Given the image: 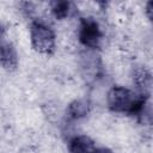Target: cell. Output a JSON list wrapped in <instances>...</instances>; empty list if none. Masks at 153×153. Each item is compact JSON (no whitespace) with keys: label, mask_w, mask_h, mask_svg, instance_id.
Instances as JSON below:
<instances>
[{"label":"cell","mask_w":153,"mask_h":153,"mask_svg":"<svg viewBox=\"0 0 153 153\" xmlns=\"http://www.w3.org/2000/svg\"><path fill=\"white\" fill-rule=\"evenodd\" d=\"M31 48L42 55H51L56 49L57 36L54 27L43 19H32L29 26Z\"/></svg>","instance_id":"cell-1"},{"label":"cell","mask_w":153,"mask_h":153,"mask_svg":"<svg viewBox=\"0 0 153 153\" xmlns=\"http://www.w3.org/2000/svg\"><path fill=\"white\" fill-rule=\"evenodd\" d=\"M104 37L105 31L97 18L92 16L79 18L76 25V38L84 48L88 50L99 49L104 41Z\"/></svg>","instance_id":"cell-2"},{"label":"cell","mask_w":153,"mask_h":153,"mask_svg":"<svg viewBox=\"0 0 153 153\" xmlns=\"http://www.w3.org/2000/svg\"><path fill=\"white\" fill-rule=\"evenodd\" d=\"M19 65V55L16 47L8 42H0V67L7 72L16 71Z\"/></svg>","instance_id":"cell-3"},{"label":"cell","mask_w":153,"mask_h":153,"mask_svg":"<svg viewBox=\"0 0 153 153\" xmlns=\"http://www.w3.org/2000/svg\"><path fill=\"white\" fill-rule=\"evenodd\" d=\"M69 153H93L97 148L94 140L86 134H75L69 137L68 142Z\"/></svg>","instance_id":"cell-4"},{"label":"cell","mask_w":153,"mask_h":153,"mask_svg":"<svg viewBox=\"0 0 153 153\" xmlns=\"http://www.w3.org/2000/svg\"><path fill=\"white\" fill-rule=\"evenodd\" d=\"M91 111V104L85 98L72 100L67 106V117L71 121H80L85 118Z\"/></svg>","instance_id":"cell-5"},{"label":"cell","mask_w":153,"mask_h":153,"mask_svg":"<svg viewBox=\"0 0 153 153\" xmlns=\"http://www.w3.org/2000/svg\"><path fill=\"white\" fill-rule=\"evenodd\" d=\"M48 8L50 16L55 20L62 22L68 19L73 14L75 10V5L71 1H51L48 4Z\"/></svg>","instance_id":"cell-6"},{"label":"cell","mask_w":153,"mask_h":153,"mask_svg":"<svg viewBox=\"0 0 153 153\" xmlns=\"http://www.w3.org/2000/svg\"><path fill=\"white\" fill-rule=\"evenodd\" d=\"M133 81L136 86V91L143 94L149 96V90L152 85V75L151 72L145 66H139L133 72Z\"/></svg>","instance_id":"cell-7"},{"label":"cell","mask_w":153,"mask_h":153,"mask_svg":"<svg viewBox=\"0 0 153 153\" xmlns=\"http://www.w3.org/2000/svg\"><path fill=\"white\" fill-rule=\"evenodd\" d=\"M143 8H145V13H146L148 20H152V8H153V2H152V1H147V2L145 4Z\"/></svg>","instance_id":"cell-8"},{"label":"cell","mask_w":153,"mask_h":153,"mask_svg":"<svg viewBox=\"0 0 153 153\" xmlns=\"http://www.w3.org/2000/svg\"><path fill=\"white\" fill-rule=\"evenodd\" d=\"M93 153H114V151L108 147H97Z\"/></svg>","instance_id":"cell-9"},{"label":"cell","mask_w":153,"mask_h":153,"mask_svg":"<svg viewBox=\"0 0 153 153\" xmlns=\"http://www.w3.org/2000/svg\"><path fill=\"white\" fill-rule=\"evenodd\" d=\"M5 36H6V27H5V25L0 22V42L5 41Z\"/></svg>","instance_id":"cell-10"}]
</instances>
